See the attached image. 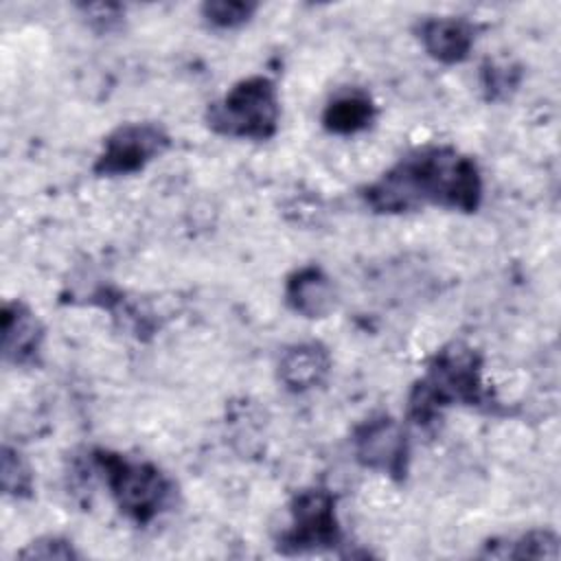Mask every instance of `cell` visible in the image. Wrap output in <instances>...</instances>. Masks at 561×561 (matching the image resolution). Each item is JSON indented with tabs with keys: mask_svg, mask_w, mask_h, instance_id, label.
Returning <instances> with one entry per match:
<instances>
[{
	"mask_svg": "<svg viewBox=\"0 0 561 561\" xmlns=\"http://www.w3.org/2000/svg\"><path fill=\"white\" fill-rule=\"evenodd\" d=\"M285 305L302 318H327L337 305V287L320 265H302L285 280Z\"/></svg>",
	"mask_w": 561,
	"mask_h": 561,
	"instance_id": "obj_10",
	"label": "cell"
},
{
	"mask_svg": "<svg viewBox=\"0 0 561 561\" xmlns=\"http://www.w3.org/2000/svg\"><path fill=\"white\" fill-rule=\"evenodd\" d=\"M456 403L486 412L500 405L482 381V355L465 342H449L430 359L427 373L408 394L405 419L427 430Z\"/></svg>",
	"mask_w": 561,
	"mask_h": 561,
	"instance_id": "obj_2",
	"label": "cell"
},
{
	"mask_svg": "<svg viewBox=\"0 0 561 561\" xmlns=\"http://www.w3.org/2000/svg\"><path fill=\"white\" fill-rule=\"evenodd\" d=\"M278 90L265 75L239 79L204 112V123L213 134L239 140H270L278 131Z\"/></svg>",
	"mask_w": 561,
	"mask_h": 561,
	"instance_id": "obj_4",
	"label": "cell"
},
{
	"mask_svg": "<svg viewBox=\"0 0 561 561\" xmlns=\"http://www.w3.org/2000/svg\"><path fill=\"white\" fill-rule=\"evenodd\" d=\"M169 147L171 136L160 123H123L103 138V147L94 158L92 173L99 178L134 175L167 153Z\"/></svg>",
	"mask_w": 561,
	"mask_h": 561,
	"instance_id": "obj_6",
	"label": "cell"
},
{
	"mask_svg": "<svg viewBox=\"0 0 561 561\" xmlns=\"http://www.w3.org/2000/svg\"><path fill=\"white\" fill-rule=\"evenodd\" d=\"M559 535L548 528H535L508 539L484 543V557L495 559H559Z\"/></svg>",
	"mask_w": 561,
	"mask_h": 561,
	"instance_id": "obj_13",
	"label": "cell"
},
{
	"mask_svg": "<svg viewBox=\"0 0 561 561\" xmlns=\"http://www.w3.org/2000/svg\"><path fill=\"white\" fill-rule=\"evenodd\" d=\"M75 9L85 18L90 28L99 33H112L123 26L125 7L118 2H81L75 4Z\"/></svg>",
	"mask_w": 561,
	"mask_h": 561,
	"instance_id": "obj_18",
	"label": "cell"
},
{
	"mask_svg": "<svg viewBox=\"0 0 561 561\" xmlns=\"http://www.w3.org/2000/svg\"><path fill=\"white\" fill-rule=\"evenodd\" d=\"M340 541L335 495L324 486L298 491L289 502V526L278 535L276 548L283 554H305L335 548Z\"/></svg>",
	"mask_w": 561,
	"mask_h": 561,
	"instance_id": "obj_5",
	"label": "cell"
},
{
	"mask_svg": "<svg viewBox=\"0 0 561 561\" xmlns=\"http://www.w3.org/2000/svg\"><path fill=\"white\" fill-rule=\"evenodd\" d=\"M482 191V173L471 156L449 145H427L405 153L366 184L362 199L381 215L414 213L423 206L476 213Z\"/></svg>",
	"mask_w": 561,
	"mask_h": 561,
	"instance_id": "obj_1",
	"label": "cell"
},
{
	"mask_svg": "<svg viewBox=\"0 0 561 561\" xmlns=\"http://www.w3.org/2000/svg\"><path fill=\"white\" fill-rule=\"evenodd\" d=\"M377 116L375 101L362 88H342L322 110V127L329 134L351 136L370 127Z\"/></svg>",
	"mask_w": 561,
	"mask_h": 561,
	"instance_id": "obj_12",
	"label": "cell"
},
{
	"mask_svg": "<svg viewBox=\"0 0 561 561\" xmlns=\"http://www.w3.org/2000/svg\"><path fill=\"white\" fill-rule=\"evenodd\" d=\"M2 357L13 366H37L46 329L37 313L22 300L2 305Z\"/></svg>",
	"mask_w": 561,
	"mask_h": 561,
	"instance_id": "obj_9",
	"label": "cell"
},
{
	"mask_svg": "<svg viewBox=\"0 0 561 561\" xmlns=\"http://www.w3.org/2000/svg\"><path fill=\"white\" fill-rule=\"evenodd\" d=\"M355 460L397 482L408 473L410 440L401 421L390 414H375L362 421L351 436Z\"/></svg>",
	"mask_w": 561,
	"mask_h": 561,
	"instance_id": "obj_7",
	"label": "cell"
},
{
	"mask_svg": "<svg viewBox=\"0 0 561 561\" xmlns=\"http://www.w3.org/2000/svg\"><path fill=\"white\" fill-rule=\"evenodd\" d=\"M90 465L103 478L118 511L138 526L151 524L175 502L173 480L153 462L112 449H92Z\"/></svg>",
	"mask_w": 561,
	"mask_h": 561,
	"instance_id": "obj_3",
	"label": "cell"
},
{
	"mask_svg": "<svg viewBox=\"0 0 561 561\" xmlns=\"http://www.w3.org/2000/svg\"><path fill=\"white\" fill-rule=\"evenodd\" d=\"M0 486L2 493L15 500H24L33 495L35 478L28 460L11 445H4L0 451Z\"/></svg>",
	"mask_w": 561,
	"mask_h": 561,
	"instance_id": "obj_15",
	"label": "cell"
},
{
	"mask_svg": "<svg viewBox=\"0 0 561 561\" xmlns=\"http://www.w3.org/2000/svg\"><path fill=\"white\" fill-rule=\"evenodd\" d=\"M18 557L20 559H61V561H70V559H81V552L66 537L44 535V537L33 539L31 543H26L18 552Z\"/></svg>",
	"mask_w": 561,
	"mask_h": 561,
	"instance_id": "obj_17",
	"label": "cell"
},
{
	"mask_svg": "<svg viewBox=\"0 0 561 561\" xmlns=\"http://www.w3.org/2000/svg\"><path fill=\"white\" fill-rule=\"evenodd\" d=\"M522 77V66L511 59H484L480 66V90L489 103H504L519 90Z\"/></svg>",
	"mask_w": 561,
	"mask_h": 561,
	"instance_id": "obj_14",
	"label": "cell"
},
{
	"mask_svg": "<svg viewBox=\"0 0 561 561\" xmlns=\"http://www.w3.org/2000/svg\"><path fill=\"white\" fill-rule=\"evenodd\" d=\"M278 381L289 392H307L322 386L331 373V353L322 342L289 344L278 357Z\"/></svg>",
	"mask_w": 561,
	"mask_h": 561,
	"instance_id": "obj_11",
	"label": "cell"
},
{
	"mask_svg": "<svg viewBox=\"0 0 561 561\" xmlns=\"http://www.w3.org/2000/svg\"><path fill=\"white\" fill-rule=\"evenodd\" d=\"M476 24L462 15H427L414 26L423 50L445 66L469 59L476 44Z\"/></svg>",
	"mask_w": 561,
	"mask_h": 561,
	"instance_id": "obj_8",
	"label": "cell"
},
{
	"mask_svg": "<svg viewBox=\"0 0 561 561\" xmlns=\"http://www.w3.org/2000/svg\"><path fill=\"white\" fill-rule=\"evenodd\" d=\"M259 11L256 2L250 0H206L199 7L202 20L217 31H232L248 24Z\"/></svg>",
	"mask_w": 561,
	"mask_h": 561,
	"instance_id": "obj_16",
	"label": "cell"
}]
</instances>
